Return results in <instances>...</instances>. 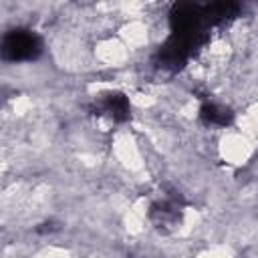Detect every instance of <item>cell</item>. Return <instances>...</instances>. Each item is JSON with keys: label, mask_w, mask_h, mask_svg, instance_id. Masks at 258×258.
<instances>
[{"label": "cell", "mask_w": 258, "mask_h": 258, "mask_svg": "<svg viewBox=\"0 0 258 258\" xmlns=\"http://www.w3.org/2000/svg\"><path fill=\"white\" fill-rule=\"evenodd\" d=\"M208 40V34H171L157 50L155 64L161 69H181L191 54Z\"/></svg>", "instance_id": "obj_1"}, {"label": "cell", "mask_w": 258, "mask_h": 258, "mask_svg": "<svg viewBox=\"0 0 258 258\" xmlns=\"http://www.w3.org/2000/svg\"><path fill=\"white\" fill-rule=\"evenodd\" d=\"M42 52V40L38 34L26 28L8 30L2 38V56L4 60L20 62V60H34Z\"/></svg>", "instance_id": "obj_2"}, {"label": "cell", "mask_w": 258, "mask_h": 258, "mask_svg": "<svg viewBox=\"0 0 258 258\" xmlns=\"http://www.w3.org/2000/svg\"><path fill=\"white\" fill-rule=\"evenodd\" d=\"M169 24H171V34H208L206 32L208 24L204 20L200 4H191V2L173 4L169 12Z\"/></svg>", "instance_id": "obj_3"}, {"label": "cell", "mask_w": 258, "mask_h": 258, "mask_svg": "<svg viewBox=\"0 0 258 258\" xmlns=\"http://www.w3.org/2000/svg\"><path fill=\"white\" fill-rule=\"evenodd\" d=\"M99 109L105 111L111 119H115V121H119V123L127 121L129 115H131V107H129L127 97H125L123 93H115V91L103 95V99L99 101Z\"/></svg>", "instance_id": "obj_4"}, {"label": "cell", "mask_w": 258, "mask_h": 258, "mask_svg": "<svg viewBox=\"0 0 258 258\" xmlns=\"http://www.w3.org/2000/svg\"><path fill=\"white\" fill-rule=\"evenodd\" d=\"M238 12H240L238 2H212V4L202 6L206 24H222V22L238 16Z\"/></svg>", "instance_id": "obj_5"}, {"label": "cell", "mask_w": 258, "mask_h": 258, "mask_svg": "<svg viewBox=\"0 0 258 258\" xmlns=\"http://www.w3.org/2000/svg\"><path fill=\"white\" fill-rule=\"evenodd\" d=\"M200 117L204 123L208 125H230L232 123V111L222 107V105H216V103H204L202 109H200Z\"/></svg>", "instance_id": "obj_6"}, {"label": "cell", "mask_w": 258, "mask_h": 258, "mask_svg": "<svg viewBox=\"0 0 258 258\" xmlns=\"http://www.w3.org/2000/svg\"><path fill=\"white\" fill-rule=\"evenodd\" d=\"M151 218L157 222V224H165L167 220H175L177 218V208L169 202H163V204H153L151 206Z\"/></svg>", "instance_id": "obj_7"}]
</instances>
